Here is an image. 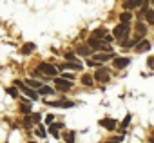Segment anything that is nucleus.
Returning a JSON list of instances; mask_svg holds the SVG:
<instances>
[{
	"label": "nucleus",
	"mask_w": 154,
	"mask_h": 143,
	"mask_svg": "<svg viewBox=\"0 0 154 143\" xmlns=\"http://www.w3.org/2000/svg\"><path fill=\"white\" fill-rule=\"evenodd\" d=\"M93 49H102V51H111V47H109V42L105 40V42H102V38H98V36H91L89 38V42H87Z\"/></svg>",
	"instance_id": "nucleus-1"
},
{
	"label": "nucleus",
	"mask_w": 154,
	"mask_h": 143,
	"mask_svg": "<svg viewBox=\"0 0 154 143\" xmlns=\"http://www.w3.org/2000/svg\"><path fill=\"white\" fill-rule=\"evenodd\" d=\"M131 63V58H114V67L116 69H125Z\"/></svg>",
	"instance_id": "nucleus-9"
},
{
	"label": "nucleus",
	"mask_w": 154,
	"mask_h": 143,
	"mask_svg": "<svg viewBox=\"0 0 154 143\" xmlns=\"http://www.w3.org/2000/svg\"><path fill=\"white\" fill-rule=\"evenodd\" d=\"M91 47V45H89ZM89 47H80L78 49V54H82V56H89L91 53H93V49H89Z\"/></svg>",
	"instance_id": "nucleus-17"
},
{
	"label": "nucleus",
	"mask_w": 154,
	"mask_h": 143,
	"mask_svg": "<svg viewBox=\"0 0 154 143\" xmlns=\"http://www.w3.org/2000/svg\"><path fill=\"white\" fill-rule=\"evenodd\" d=\"M38 93L47 96V94H53V89H51V87H40V89H38Z\"/></svg>",
	"instance_id": "nucleus-20"
},
{
	"label": "nucleus",
	"mask_w": 154,
	"mask_h": 143,
	"mask_svg": "<svg viewBox=\"0 0 154 143\" xmlns=\"http://www.w3.org/2000/svg\"><path fill=\"white\" fill-rule=\"evenodd\" d=\"M62 127H63L62 123H58V125H56V123H51V127H49V130H51V134H54V136H56V134H58V130H60ZM56 138H58V136H56Z\"/></svg>",
	"instance_id": "nucleus-15"
},
{
	"label": "nucleus",
	"mask_w": 154,
	"mask_h": 143,
	"mask_svg": "<svg viewBox=\"0 0 154 143\" xmlns=\"http://www.w3.org/2000/svg\"><path fill=\"white\" fill-rule=\"evenodd\" d=\"M111 58H112V53H107V54L98 53V54H94V60H96V62H107V60H111Z\"/></svg>",
	"instance_id": "nucleus-12"
},
{
	"label": "nucleus",
	"mask_w": 154,
	"mask_h": 143,
	"mask_svg": "<svg viewBox=\"0 0 154 143\" xmlns=\"http://www.w3.org/2000/svg\"><path fill=\"white\" fill-rule=\"evenodd\" d=\"M100 125H102V127H105L107 130H114V129H116V121H114V120H111V118H103V120L100 121Z\"/></svg>",
	"instance_id": "nucleus-10"
},
{
	"label": "nucleus",
	"mask_w": 154,
	"mask_h": 143,
	"mask_svg": "<svg viewBox=\"0 0 154 143\" xmlns=\"http://www.w3.org/2000/svg\"><path fill=\"white\" fill-rule=\"evenodd\" d=\"M138 6H147V0H127V2L123 4V9L132 11V9H136Z\"/></svg>",
	"instance_id": "nucleus-5"
},
{
	"label": "nucleus",
	"mask_w": 154,
	"mask_h": 143,
	"mask_svg": "<svg viewBox=\"0 0 154 143\" xmlns=\"http://www.w3.org/2000/svg\"><path fill=\"white\" fill-rule=\"evenodd\" d=\"M65 139H67V141H74V134H69V136H67Z\"/></svg>",
	"instance_id": "nucleus-30"
},
{
	"label": "nucleus",
	"mask_w": 154,
	"mask_h": 143,
	"mask_svg": "<svg viewBox=\"0 0 154 143\" xmlns=\"http://www.w3.org/2000/svg\"><path fill=\"white\" fill-rule=\"evenodd\" d=\"M63 78H67V80H72L74 78V75H69V73H65V75H62Z\"/></svg>",
	"instance_id": "nucleus-27"
},
{
	"label": "nucleus",
	"mask_w": 154,
	"mask_h": 143,
	"mask_svg": "<svg viewBox=\"0 0 154 143\" xmlns=\"http://www.w3.org/2000/svg\"><path fill=\"white\" fill-rule=\"evenodd\" d=\"M45 123H53V114H49V116H45Z\"/></svg>",
	"instance_id": "nucleus-29"
},
{
	"label": "nucleus",
	"mask_w": 154,
	"mask_h": 143,
	"mask_svg": "<svg viewBox=\"0 0 154 143\" xmlns=\"http://www.w3.org/2000/svg\"><path fill=\"white\" fill-rule=\"evenodd\" d=\"M94 78H96L100 84H107V82H109V73H107L105 69H98L96 75H94Z\"/></svg>",
	"instance_id": "nucleus-6"
},
{
	"label": "nucleus",
	"mask_w": 154,
	"mask_h": 143,
	"mask_svg": "<svg viewBox=\"0 0 154 143\" xmlns=\"http://www.w3.org/2000/svg\"><path fill=\"white\" fill-rule=\"evenodd\" d=\"M35 51V44H26L24 47H22V53L24 54H29V53H33Z\"/></svg>",
	"instance_id": "nucleus-16"
},
{
	"label": "nucleus",
	"mask_w": 154,
	"mask_h": 143,
	"mask_svg": "<svg viewBox=\"0 0 154 143\" xmlns=\"http://www.w3.org/2000/svg\"><path fill=\"white\" fill-rule=\"evenodd\" d=\"M38 71H40V73H44V75H47V76H54L56 75V67L51 65V63H40Z\"/></svg>",
	"instance_id": "nucleus-4"
},
{
	"label": "nucleus",
	"mask_w": 154,
	"mask_h": 143,
	"mask_svg": "<svg viewBox=\"0 0 154 143\" xmlns=\"http://www.w3.org/2000/svg\"><path fill=\"white\" fill-rule=\"evenodd\" d=\"M149 49H150V42L143 40V42H140V44H138V51H140V53H143V51H149Z\"/></svg>",
	"instance_id": "nucleus-14"
},
{
	"label": "nucleus",
	"mask_w": 154,
	"mask_h": 143,
	"mask_svg": "<svg viewBox=\"0 0 154 143\" xmlns=\"http://www.w3.org/2000/svg\"><path fill=\"white\" fill-rule=\"evenodd\" d=\"M129 123H131V114H127V116H125V120H123V123H122V127H127Z\"/></svg>",
	"instance_id": "nucleus-24"
},
{
	"label": "nucleus",
	"mask_w": 154,
	"mask_h": 143,
	"mask_svg": "<svg viewBox=\"0 0 154 143\" xmlns=\"http://www.w3.org/2000/svg\"><path fill=\"white\" fill-rule=\"evenodd\" d=\"M36 136H40V138H45V130H44V127H38V130H36Z\"/></svg>",
	"instance_id": "nucleus-23"
},
{
	"label": "nucleus",
	"mask_w": 154,
	"mask_h": 143,
	"mask_svg": "<svg viewBox=\"0 0 154 143\" xmlns=\"http://www.w3.org/2000/svg\"><path fill=\"white\" fill-rule=\"evenodd\" d=\"M26 84H27V85H29V87H38V89H40V87H42V85H40V84H38V82H36V80H26Z\"/></svg>",
	"instance_id": "nucleus-21"
},
{
	"label": "nucleus",
	"mask_w": 154,
	"mask_h": 143,
	"mask_svg": "<svg viewBox=\"0 0 154 143\" xmlns=\"http://www.w3.org/2000/svg\"><path fill=\"white\" fill-rule=\"evenodd\" d=\"M147 63H149V67H150V69H154V56H150Z\"/></svg>",
	"instance_id": "nucleus-26"
},
{
	"label": "nucleus",
	"mask_w": 154,
	"mask_h": 143,
	"mask_svg": "<svg viewBox=\"0 0 154 143\" xmlns=\"http://www.w3.org/2000/svg\"><path fill=\"white\" fill-rule=\"evenodd\" d=\"M141 17H145V20H147L149 24H152V26H154V11H152V9L143 8V9H141Z\"/></svg>",
	"instance_id": "nucleus-8"
},
{
	"label": "nucleus",
	"mask_w": 154,
	"mask_h": 143,
	"mask_svg": "<svg viewBox=\"0 0 154 143\" xmlns=\"http://www.w3.org/2000/svg\"><path fill=\"white\" fill-rule=\"evenodd\" d=\"M120 20H122V22H125V24H129V22L132 20V15H131V11H129V9H125V11L120 15Z\"/></svg>",
	"instance_id": "nucleus-13"
},
{
	"label": "nucleus",
	"mask_w": 154,
	"mask_h": 143,
	"mask_svg": "<svg viewBox=\"0 0 154 143\" xmlns=\"http://www.w3.org/2000/svg\"><path fill=\"white\" fill-rule=\"evenodd\" d=\"M94 36H98V38H105V36H107V31H105L103 27H102V29H96V31H94Z\"/></svg>",
	"instance_id": "nucleus-19"
},
{
	"label": "nucleus",
	"mask_w": 154,
	"mask_h": 143,
	"mask_svg": "<svg viewBox=\"0 0 154 143\" xmlns=\"http://www.w3.org/2000/svg\"><path fill=\"white\" fill-rule=\"evenodd\" d=\"M82 84H84V85H87V87H91V85H93V76H89V75L82 76Z\"/></svg>",
	"instance_id": "nucleus-18"
},
{
	"label": "nucleus",
	"mask_w": 154,
	"mask_h": 143,
	"mask_svg": "<svg viewBox=\"0 0 154 143\" xmlns=\"http://www.w3.org/2000/svg\"><path fill=\"white\" fill-rule=\"evenodd\" d=\"M22 112H26V114H27V112H31V107H26V105H22Z\"/></svg>",
	"instance_id": "nucleus-28"
},
{
	"label": "nucleus",
	"mask_w": 154,
	"mask_h": 143,
	"mask_svg": "<svg viewBox=\"0 0 154 143\" xmlns=\"http://www.w3.org/2000/svg\"><path fill=\"white\" fill-rule=\"evenodd\" d=\"M112 35H114V38H116V40H122V38H125V36L129 35V24H125V22L118 24V26L114 27Z\"/></svg>",
	"instance_id": "nucleus-2"
},
{
	"label": "nucleus",
	"mask_w": 154,
	"mask_h": 143,
	"mask_svg": "<svg viewBox=\"0 0 154 143\" xmlns=\"http://www.w3.org/2000/svg\"><path fill=\"white\" fill-rule=\"evenodd\" d=\"M65 58H67V60H76L74 53H67V54H65Z\"/></svg>",
	"instance_id": "nucleus-25"
},
{
	"label": "nucleus",
	"mask_w": 154,
	"mask_h": 143,
	"mask_svg": "<svg viewBox=\"0 0 154 143\" xmlns=\"http://www.w3.org/2000/svg\"><path fill=\"white\" fill-rule=\"evenodd\" d=\"M54 85H56V89H60V91H69L71 87H72V80H67V78H56L54 80Z\"/></svg>",
	"instance_id": "nucleus-3"
},
{
	"label": "nucleus",
	"mask_w": 154,
	"mask_h": 143,
	"mask_svg": "<svg viewBox=\"0 0 154 143\" xmlns=\"http://www.w3.org/2000/svg\"><path fill=\"white\" fill-rule=\"evenodd\" d=\"M47 105H51V107H63V109L74 107V103H72V102H47Z\"/></svg>",
	"instance_id": "nucleus-11"
},
{
	"label": "nucleus",
	"mask_w": 154,
	"mask_h": 143,
	"mask_svg": "<svg viewBox=\"0 0 154 143\" xmlns=\"http://www.w3.org/2000/svg\"><path fill=\"white\" fill-rule=\"evenodd\" d=\"M62 69H72V71H82L84 69V65L80 63V62H76V60H69V63H63L62 65Z\"/></svg>",
	"instance_id": "nucleus-7"
},
{
	"label": "nucleus",
	"mask_w": 154,
	"mask_h": 143,
	"mask_svg": "<svg viewBox=\"0 0 154 143\" xmlns=\"http://www.w3.org/2000/svg\"><path fill=\"white\" fill-rule=\"evenodd\" d=\"M8 93H9L11 96H15V98H17V96H18V91H17V85H15V87H11V89H8Z\"/></svg>",
	"instance_id": "nucleus-22"
},
{
	"label": "nucleus",
	"mask_w": 154,
	"mask_h": 143,
	"mask_svg": "<svg viewBox=\"0 0 154 143\" xmlns=\"http://www.w3.org/2000/svg\"><path fill=\"white\" fill-rule=\"evenodd\" d=\"M150 141H152V143H154V136H150Z\"/></svg>",
	"instance_id": "nucleus-31"
}]
</instances>
